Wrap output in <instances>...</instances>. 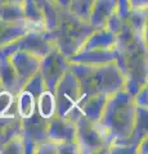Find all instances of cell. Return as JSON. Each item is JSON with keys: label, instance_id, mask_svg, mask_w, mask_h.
<instances>
[{"label": "cell", "instance_id": "obj_12", "mask_svg": "<svg viewBox=\"0 0 148 154\" xmlns=\"http://www.w3.org/2000/svg\"><path fill=\"white\" fill-rule=\"evenodd\" d=\"M116 8L117 0H94L88 23L93 30L106 27L108 19L116 13Z\"/></svg>", "mask_w": 148, "mask_h": 154}, {"label": "cell", "instance_id": "obj_20", "mask_svg": "<svg viewBox=\"0 0 148 154\" xmlns=\"http://www.w3.org/2000/svg\"><path fill=\"white\" fill-rule=\"evenodd\" d=\"M40 9L44 17V26L48 32H53L59 23L61 17V8L55 5V3H52L49 0H37Z\"/></svg>", "mask_w": 148, "mask_h": 154}, {"label": "cell", "instance_id": "obj_17", "mask_svg": "<svg viewBox=\"0 0 148 154\" xmlns=\"http://www.w3.org/2000/svg\"><path fill=\"white\" fill-rule=\"evenodd\" d=\"M21 135V118L18 116H0V150L13 137Z\"/></svg>", "mask_w": 148, "mask_h": 154}, {"label": "cell", "instance_id": "obj_14", "mask_svg": "<svg viewBox=\"0 0 148 154\" xmlns=\"http://www.w3.org/2000/svg\"><path fill=\"white\" fill-rule=\"evenodd\" d=\"M30 30L34 28L27 22H8L0 19V49L18 40Z\"/></svg>", "mask_w": 148, "mask_h": 154}, {"label": "cell", "instance_id": "obj_6", "mask_svg": "<svg viewBox=\"0 0 148 154\" xmlns=\"http://www.w3.org/2000/svg\"><path fill=\"white\" fill-rule=\"evenodd\" d=\"M54 48H55V42L50 32L45 30H35L34 28V30H30L26 35H23L18 40L12 42V44L2 48L0 54L8 57L14 50H25L41 59L43 57H45Z\"/></svg>", "mask_w": 148, "mask_h": 154}, {"label": "cell", "instance_id": "obj_36", "mask_svg": "<svg viewBox=\"0 0 148 154\" xmlns=\"http://www.w3.org/2000/svg\"><path fill=\"white\" fill-rule=\"evenodd\" d=\"M2 90H4V89H3V88H2V85H0V91H2Z\"/></svg>", "mask_w": 148, "mask_h": 154}, {"label": "cell", "instance_id": "obj_4", "mask_svg": "<svg viewBox=\"0 0 148 154\" xmlns=\"http://www.w3.org/2000/svg\"><path fill=\"white\" fill-rule=\"evenodd\" d=\"M55 95V116L76 122L81 117L80 105L83 102L81 88L76 76L70 69L63 75L54 89Z\"/></svg>", "mask_w": 148, "mask_h": 154}, {"label": "cell", "instance_id": "obj_34", "mask_svg": "<svg viewBox=\"0 0 148 154\" xmlns=\"http://www.w3.org/2000/svg\"><path fill=\"white\" fill-rule=\"evenodd\" d=\"M23 0H0V4H22Z\"/></svg>", "mask_w": 148, "mask_h": 154}, {"label": "cell", "instance_id": "obj_7", "mask_svg": "<svg viewBox=\"0 0 148 154\" xmlns=\"http://www.w3.org/2000/svg\"><path fill=\"white\" fill-rule=\"evenodd\" d=\"M70 60L59 51L58 48L50 50L45 57L40 59L39 73L44 81V86L46 90L54 91L57 84L63 77V75L68 71Z\"/></svg>", "mask_w": 148, "mask_h": 154}, {"label": "cell", "instance_id": "obj_29", "mask_svg": "<svg viewBox=\"0 0 148 154\" xmlns=\"http://www.w3.org/2000/svg\"><path fill=\"white\" fill-rule=\"evenodd\" d=\"M133 8L129 3V0H117V8H116V14L120 17L122 21H128L129 16L131 14Z\"/></svg>", "mask_w": 148, "mask_h": 154}, {"label": "cell", "instance_id": "obj_10", "mask_svg": "<svg viewBox=\"0 0 148 154\" xmlns=\"http://www.w3.org/2000/svg\"><path fill=\"white\" fill-rule=\"evenodd\" d=\"M48 140L55 144L62 143H76V126L75 122L66 118L53 116L48 119L46 125Z\"/></svg>", "mask_w": 148, "mask_h": 154}, {"label": "cell", "instance_id": "obj_32", "mask_svg": "<svg viewBox=\"0 0 148 154\" xmlns=\"http://www.w3.org/2000/svg\"><path fill=\"white\" fill-rule=\"evenodd\" d=\"M147 146H148V136L143 137L142 140L138 143L135 153H137V154H146V153L148 152V150H147Z\"/></svg>", "mask_w": 148, "mask_h": 154}, {"label": "cell", "instance_id": "obj_23", "mask_svg": "<svg viewBox=\"0 0 148 154\" xmlns=\"http://www.w3.org/2000/svg\"><path fill=\"white\" fill-rule=\"evenodd\" d=\"M0 19L8 22H26L22 4H0Z\"/></svg>", "mask_w": 148, "mask_h": 154}, {"label": "cell", "instance_id": "obj_21", "mask_svg": "<svg viewBox=\"0 0 148 154\" xmlns=\"http://www.w3.org/2000/svg\"><path fill=\"white\" fill-rule=\"evenodd\" d=\"M57 105H55V95L54 91L44 90L36 99V112L39 113L43 118L49 119L55 116Z\"/></svg>", "mask_w": 148, "mask_h": 154}, {"label": "cell", "instance_id": "obj_9", "mask_svg": "<svg viewBox=\"0 0 148 154\" xmlns=\"http://www.w3.org/2000/svg\"><path fill=\"white\" fill-rule=\"evenodd\" d=\"M8 58L20 79L22 88L32 76L39 72L40 58L35 57L31 53L25 50H14L8 55Z\"/></svg>", "mask_w": 148, "mask_h": 154}, {"label": "cell", "instance_id": "obj_30", "mask_svg": "<svg viewBox=\"0 0 148 154\" xmlns=\"http://www.w3.org/2000/svg\"><path fill=\"white\" fill-rule=\"evenodd\" d=\"M57 154H80L77 143L57 144Z\"/></svg>", "mask_w": 148, "mask_h": 154}, {"label": "cell", "instance_id": "obj_27", "mask_svg": "<svg viewBox=\"0 0 148 154\" xmlns=\"http://www.w3.org/2000/svg\"><path fill=\"white\" fill-rule=\"evenodd\" d=\"M0 153H7V154H22L23 153V143H22V137L21 135L20 136H16L13 137L11 141H8L5 145H4L2 148V150H0Z\"/></svg>", "mask_w": 148, "mask_h": 154}, {"label": "cell", "instance_id": "obj_31", "mask_svg": "<svg viewBox=\"0 0 148 154\" xmlns=\"http://www.w3.org/2000/svg\"><path fill=\"white\" fill-rule=\"evenodd\" d=\"M130 5L133 9H140V11H144L148 8V0H129Z\"/></svg>", "mask_w": 148, "mask_h": 154}, {"label": "cell", "instance_id": "obj_25", "mask_svg": "<svg viewBox=\"0 0 148 154\" xmlns=\"http://www.w3.org/2000/svg\"><path fill=\"white\" fill-rule=\"evenodd\" d=\"M0 116H17L16 95L7 90L0 91Z\"/></svg>", "mask_w": 148, "mask_h": 154}, {"label": "cell", "instance_id": "obj_33", "mask_svg": "<svg viewBox=\"0 0 148 154\" xmlns=\"http://www.w3.org/2000/svg\"><path fill=\"white\" fill-rule=\"evenodd\" d=\"M71 3V0H55V5L58 8H68V4Z\"/></svg>", "mask_w": 148, "mask_h": 154}, {"label": "cell", "instance_id": "obj_28", "mask_svg": "<svg viewBox=\"0 0 148 154\" xmlns=\"http://www.w3.org/2000/svg\"><path fill=\"white\" fill-rule=\"evenodd\" d=\"M148 86L147 85H143L142 88L137 91V93L133 95L134 98V103L137 107H140V108H148Z\"/></svg>", "mask_w": 148, "mask_h": 154}, {"label": "cell", "instance_id": "obj_13", "mask_svg": "<svg viewBox=\"0 0 148 154\" xmlns=\"http://www.w3.org/2000/svg\"><path fill=\"white\" fill-rule=\"evenodd\" d=\"M117 36L107 27L95 28L85 38L80 50H95V49H116Z\"/></svg>", "mask_w": 148, "mask_h": 154}, {"label": "cell", "instance_id": "obj_16", "mask_svg": "<svg viewBox=\"0 0 148 154\" xmlns=\"http://www.w3.org/2000/svg\"><path fill=\"white\" fill-rule=\"evenodd\" d=\"M107 98L108 96L104 94H94V95H89L87 98H84L80 105L81 114L84 117H88L89 119H92V121L98 122L103 112Z\"/></svg>", "mask_w": 148, "mask_h": 154}, {"label": "cell", "instance_id": "obj_1", "mask_svg": "<svg viewBox=\"0 0 148 154\" xmlns=\"http://www.w3.org/2000/svg\"><path fill=\"white\" fill-rule=\"evenodd\" d=\"M135 114L137 105L134 98L126 89L118 90L107 98L98 125L111 143V148L128 146L135 153L134 149L129 146L135 125Z\"/></svg>", "mask_w": 148, "mask_h": 154}, {"label": "cell", "instance_id": "obj_8", "mask_svg": "<svg viewBox=\"0 0 148 154\" xmlns=\"http://www.w3.org/2000/svg\"><path fill=\"white\" fill-rule=\"evenodd\" d=\"M46 125L48 119L43 118L36 110L30 117L21 118V137L25 154H35L37 145L48 140Z\"/></svg>", "mask_w": 148, "mask_h": 154}, {"label": "cell", "instance_id": "obj_3", "mask_svg": "<svg viewBox=\"0 0 148 154\" xmlns=\"http://www.w3.org/2000/svg\"><path fill=\"white\" fill-rule=\"evenodd\" d=\"M92 31L93 28L88 22L75 17L72 13L68 12V9L61 8L58 27L50 33L59 51L66 58H70L79 51L85 38Z\"/></svg>", "mask_w": 148, "mask_h": 154}, {"label": "cell", "instance_id": "obj_19", "mask_svg": "<svg viewBox=\"0 0 148 154\" xmlns=\"http://www.w3.org/2000/svg\"><path fill=\"white\" fill-rule=\"evenodd\" d=\"M22 9H23L25 21L32 28H35V30H45L44 17H43V12L37 0H23Z\"/></svg>", "mask_w": 148, "mask_h": 154}, {"label": "cell", "instance_id": "obj_22", "mask_svg": "<svg viewBox=\"0 0 148 154\" xmlns=\"http://www.w3.org/2000/svg\"><path fill=\"white\" fill-rule=\"evenodd\" d=\"M126 22L137 36L147 40V9H133Z\"/></svg>", "mask_w": 148, "mask_h": 154}, {"label": "cell", "instance_id": "obj_5", "mask_svg": "<svg viewBox=\"0 0 148 154\" xmlns=\"http://www.w3.org/2000/svg\"><path fill=\"white\" fill-rule=\"evenodd\" d=\"M76 143L79 145L80 154H102L109 153L111 143L108 141L103 130L98 122L88 117H81L75 122Z\"/></svg>", "mask_w": 148, "mask_h": 154}, {"label": "cell", "instance_id": "obj_11", "mask_svg": "<svg viewBox=\"0 0 148 154\" xmlns=\"http://www.w3.org/2000/svg\"><path fill=\"white\" fill-rule=\"evenodd\" d=\"M117 59V49L80 50L68 58L70 63H83L88 66H102L113 63Z\"/></svg>", "mask_w": 148, "mask_h": 154}, {"label": "cell", "instance_id": "obj_35", "mask_svg": "<svg viewBox=\"0 0 148 154\" xmlns=\"http://www.w3.org/2000/svg\"><path fill=\"white\" fill-rule=\"evenodd\" d=\"M49 2H52V3H55V0H49Z\"/></svg>", "mask_w": 148, "mask_h": 154}, {"label": "cell", "instance_id": "obj_15", "mask_svg": "<svg viewBox=\"0 0 148 154\" xmlns=\"http://www.w3.org/2000/svg\"><path fill=\"white\" fill-rule=\"evenodd\" d=\"M0 85L4 90L14 95H17L18 91L22 89L20 79H18L9 58L3 54H0Z\"/></svg>", "mask_w": 148, "mask_h": 154}, {"label": "cell", "instance_id": "obj_26", "mask_svg": "<svg viewBox=\"0 0 148 154\" xmlns=\"http://www.w3.org/2000/svg\"><path fill=\"white\" fill-rule=\"evenodd\" d=\"M22 89H26V90H28V91H31V93L34 94L35 96H39L41 91L45 90L44 81H43V79H41V76H40L39 72L32 76L31 79L28 80L25 85H23Z\"/></svg>", "mask_w": 148, "mask_h": 154}, {"label": "cell", "instance_id": "obj_18", "mask_svg": "<svg viewBox=\"0 0 148 154\" xmlns=\"http://www.w3.org/2000/svg\"><path fill=\"white\" fill-rule=\"evenodd\" d=\"M36 99L31 91L21 89L16 95V110L20 118H27L32 116L36 110Z\"/></svg>", "mask_w": 148, "mask_h": 154}, {"label": "cell", "instance_id": "obj_24", "mask_svg": "<svg viewBox=\"0 0 148 154\" xmlns=\"http://www.w3.org/2000/svg\"><path fill=\"white\" fill-rule=\"evenodd\" d=\"M94 0H71L68 4V12L84 22H88Z\"/></svg>", "mask_w": 148, "mask_h": 154}, {"label": "cell", "instance_id": "obj_2", "mask_svg": "<svg viewBox=\"0 0 148 154\" xmlns=\"http://www.w3.org/2000/svg\"><path fill=\"white\" fill-rule=\"evenodd\" d=\"M68 69L79 81L83 99L94 94L109 96L118 90L125 89L126 85V77L116 62L102 66L70 63Z\"/></svg>", "mask_w": 148, "mask_h": 154}]
</instances>
